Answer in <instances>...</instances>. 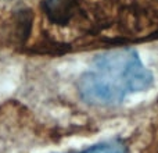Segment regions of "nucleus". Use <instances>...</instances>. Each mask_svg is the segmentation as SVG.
<instances>
[{"instance_id":"nucleus-1","label":"nucleus","mask_w":158,"mask_h":153,"mask_svg":"<svg viewBox=\"0 0 158 153\" xmlns=\"http://www.w3.org/2000/svg\"><path fill=\"white\" fill-rule=\"evenodd\" d=\"M154 84V75L139 53L131 47L112 49L98 55L78 81V92L90 106L121 104L129 95L144 92Z\"/></svg>"},{"instance_id":"nucleus-3","label":"nucleus","mask_w":158,"mask_h":153,"mask_svg":"<svg viewBox=\"0 0 158 153\" xmlns=\"http://www.w3.org/2000/svg\"><path fill=\"white\" fill-rule=\"evenodd\" d=\"M72 153H128L126 145L121 139H110L100 142L94 146L85 149L81 152H72Z\"/></svg>"},{"instance_id":"nucleus-2","label":"nucleus","mask_w":158,"mask_h":153,"mask_svg":"<svg viewBox=\"0 0 158 153\" xmlns=\"http://www.w3.org/2000/svg\"><path fill=\"white\" fill-rule=\"evenodd\" d=\"M78 0H44L43 10L54 24H68L77 10Z\"/></svg>"}]
</instances>
